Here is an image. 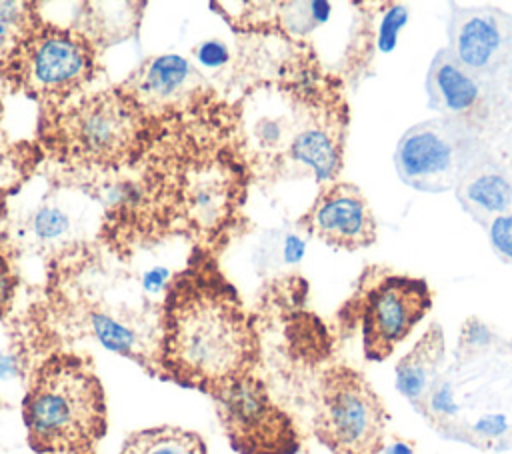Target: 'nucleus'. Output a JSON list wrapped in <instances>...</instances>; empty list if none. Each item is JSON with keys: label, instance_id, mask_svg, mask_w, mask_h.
<instances>
[{"label": "nucleus", "instance_id": "nucleus-8", "mask_svg": "<svg viewBox=\"0 0 512 454\" xmlns=\"http://www.w3.org/2000/svg\"><path fill=\"white\" fill-rule=\"evenodd\" d=\"M220 424L238 454H298L302 436L266 384L248 374L214 396Z\"/></svg>", "mask_w": 512, "mask_h": 454}, {"label": "nucleus", "instance_id": "nucleus-26", "mask_svg": "<svg viewBox=\"0 0 512 454\" xmlns=\"http://www.w3.org/2000/svg\"><path fill=\"white\" fill-rule=\"evenodd\" d=\"M386 454H412V446L406 442H394Z\"/></svg>", "mask_w": 512, "mask_h": 454}, {"label": "nucleus", "instance_id": "nucleus-15", "mask_svg": "<svg viewBox=\"0 0 512 454\" xmlns=\"http://www.w3.org/2000/svg\"><path fill=\"white\" fill-rule=\"evenodd\" d=\"M78 30L96 44H116L136 32L142 16V2H90L84 4Z\"/></svg>", "mask_w": 512, "mask_h": 454}, {"label": "nucleus", "instance_id": "nucleus-9", "mask_svg": "<svg viewBox=\"0 0 512 454\" xmlns=\"http://www.w3.org/2000/svg\"><path fill=\"white\" fill-rule=\"evenodd\" d=\"M298 226L328 246L350 252L370 246L378 236L368 200L350 182L326 184L300 216Z\"/></svg>", "mask_w": 512, "mask_h": 454}, {"label": "nucleus", "instance_id": "nucleus-27", "mask_svg": "<svg viewBox=\"0 0 512 454\" xmlns=\"http://www.w3.org/2000/svg\"><path fill=\"white\" fill-rule=\"evenodd\" d=\"M68 454H96V452L92 450V452H68Z\"/></svg>", "mask_w": 512, "mask_h": 454}, {"label": "nucleus", "instance_id": "nucleus-3", "mask_svg": "<svg viewBox=\"0 0 512 454\" xmlns=\"http://www.w3.org/2000/svg\"><path fill=\"white\" fill-rule=\"evenodd\" d=\"M148 116L120 90L76 94L50 108L40 138L60 160L84 168H120L146 148Z\"/></svg>", "mask_w": 512, "mask_h": 454}, {"label": "nucleus", "instance_id": "nucleus-19", "mask_svg": "<svg viewBox=\"0 0 512 454\" xmlns=\"http://www.w3.org/2000/svg\"><path fill=\"white\" fill-rule=\"evenodd\" d=\"M408 20V8L400 6V4H390L386 14L380 20L378 26V38H376V46L382 52H390L396 46V38L398 32L402 30V26Z\"/></svg>", "mask_w": 512, "mask_h": 454}, {"label": "nucleus", "instance_id": "nucleus-24", "mask_svg": "<svg viewBox=\"0 0 512 454\" xmlns=\"http://www.w3.org/2000/svg\"><path fill=\"white\" fill-rule=\"evenodd\" d=\"M12 154L14 152H0V194L8 192L12 188L10 184L18 182V176H20V174H14V168L18 170L20 162L18 160L14 162Z\"/></svg>", "mask_w": 512, "mask_h": 454}, {"label": "nucleus", "instance_id": "nucleus-10", "mask_svg": "<svg viewBox=\"0 0 512 454\" xmlns=\"http://www.w3.org/2000/svg\"><path fill=\"white\" fill-rule=\"evenodd\" d=\"M148 118L184 110L206 90L198 70L182 56H154L118 86Z\"/></svg>", "mask_w": 512, "mask_h": 454}, {"label": "nucleus", "instance_id": "nucleus-7", "mask_svg": "<svg viewBox=\"0 0 512 454\" xmlns=\"http://www.w3.org/2000/svg\"><path fill=\"white\" fill-rule=\"evenodd\" d=\"M482 160L478 140L462 120L438 118L408 128L398 140L394 166L400 180L422 192L456 188Z\"/></svg>", "mask_w": 512, "mask_h": 454}, {"label": "nucleus", "instance_id": "nucleus-12", "mask_svg": "<svg viewBox=\"0 0 512 454\" xmlns=\"http://www.w3.org/2000/svg\"><path fill=\"white\" fill-rule=\"evenodd\" d=\"M454 190L464 212L482 226L512 212V180L498 164L484 158L460 178Z\"/></svg>", "mask_w": 512, "mask_h": 454}, {"label": "nucleus", "instance_id": "nucleus-28", "mask_svg": "<svg viewBox=\"0 0 512 454\" xmlns=\"http://www.w3.org/2000/svg\"><path fill=\"white\" fill-rule=\"evenodd\" d=\"M510 216H512V212H510Z\"/></svg>", "mask_w": 512, "mask_h": 454}, {"label": "nucleus", "instance_id": "nucleus-4", "mask_svg": "<svg viewBox=\"0 0 512 454\" xmlns=\"http://www.w3.org/2000/svg\"><path fill=\"white\" fill-rule=\"evenodd\" d=\"M4 78L44 108L82 92L96 74V46L76 26L40 22L0 70Z\"/></svg>", "mask_w": 512, "mask_h": 454}, {"label": "nucleus", "instance_id": "nucleus-13", "mask_svg": "<svg viewBox=\"0 0 512 454\" xmlns=\"http://www.w3.org/2000/svg\"><path fill=\"white\" fill-rule=\"evenodd\" d=\"M426 94L430 108L438 110L442 118L462 120L480 98V86L474 74L458 64V60L444 48L436 52L426 74Z\"/></svg>", "mask_w": 512, "mask_h": 454}, {"label": "nucleus", "instance_id": "nucleus-11", "mask_svg": "<svg viewBox=\"0 0 512 454\" xmlns=\"http://www.w3.org/2000/svg\"><path fill=\"white\" fill-rule=\"evenodd\" d=\"M448 52L470 74L492 68L504 48L500 16L486 8H454L448 26Z\"/></svg>", "mask_w": 512, "mask_h": 454}, {"label": "nucleus", "instance_id": "nucleus-18", "mask_svg": "<svg viewBox=\"0 0 512 454\" xmlns=\"http://www.w3.org/2000/svg\"><path fill=\"white\" fill-rule=\"evenodd\" d=\"M68 232H70V218L62 208L54 204H44L34 212L32 234L36 240L48 244L64 238Z\"/></svg>", "mask_w": 512, "mask_h": 454}, {"label": "nucleus", "instance_id": "nucleus-25", "mask_svg": "<svg viewBox=\"0 0 512 454\" xmlns=\"http://www.w3.org/2000/svg\"><path fill=\"white\" fill-rule=\"evenodd\" d=\"M506 428V422L502 416H486L476 424V430L484 436H498Z\"/></svg>", "mask_w": 512, "mask_h": 454}, {"label": "nucleus", "instance_id": "nucleus-17", "mask_svg": "<svg viewBox=\"0 0 512 454\" xmlns=\"http://www.w3.org/2000/svg\"><path fill=\"white\" fill-rule=\"evenodd\" d=\"M42 22L34 2L0 0V70L10 62L20 44Z\"/></svg>", "mask_w": 512, "mask_h": 454}, {"label": "nucleus", "instance_id": "nucleus-14", "mask_svg": "<svg viewBox=\"0 0 512 454\" xmlns=\"http://www.w3.org/2000/svg\"><path fill=\"white\" fill-rule=\"evenodd\" d=\"M444 358V332L440 324L432 322L418 338L412 350L396 364V388L410 402L420 404L428 394L436 370Z\"/></svg>", "mask_w": 512, "mask_h": 454}, {"label": "nucleus", "instance_id": "nucleus-22", "mask_svg": "<svg viewBox=\"0 0 512 454\" xmlns=\"http://www.w3.org/2000/svg\"><path fill=\"white\" fill-rule=\"evenodd\" d=\"M194 54L208 68H220L230 60V50L222 40H206L194 48Z\"/></svg>", "mask_w": 512, "mask_h": 454}, {"label": "nucleus", "instance_id": "nucleus-20", "mask_svg": "<svg viewBox=\"0 0 512 454\" xmlns=\"http://www.w3.org/2000/svg\"><path fill=\"white\" fill-rule=\"evenodd\" d=\"M488 234L494 250L508 262H512V216H498L488 224Z\"/></svg>", "mask_w": 512, "mask_h": 454}, {"label": "nucleus", "instance_id": "nucleus-21", "mask_svg": "<svg viewBox=\"0 0 512 454\" xmlns=\"http://www.w3.org/2000/svg\"><path fill=\"white\" fill-rule=\"evenodd\" d=\"M16 286L18 278L14 274V268L8 262V258L0 252V318H4L10 312L16 296Z\"/></svg>", "mask_w": 512, "mask_h": 454}, {"label": "nucleus", "instance_id": "nucleus-1", "mask_svg": "<svg viewBox=\"0 0 512 454\" xmlns=\"http://www.w3.org/2000/svg\"><path fill=\"white\" fill-rule=\"evenodd\" d=\"M158 328V372L180 386L214 396L260 362L256 322L206 250L168 284Z\"/></svg>", "mask_w": 512, "mask_h": 454}, {"label": "nucleus", "instance_id": "nucleus-23", "mask_svg": "<svg viewBox=\"0 0 512 454\" xmlns=\"http://www.w3.org/2000/svg\"><path fill=\"white\" fill-rule=\"evenodd\" d=\"M490 342V332L488 328L476 320V318H470L464 328H462V346H484Z\"/></svg>", "mask_w": 512, "mask_h": 454}, {"label": "nucleus", "instance_id": "nucleus-16", "mask_svg": "<svg viewBox=\"0 0 512 454\" xmlns=\"http://www.w3.org/2000/svg\"><path fill=\"white\" fill-rule=\"evenodd\" d=\"M120 454H208L204 440L190 430L176 426H156L132 432Z\"/></svg>", "mask_w": 512, "mask_h": 454}, {"label": "nucleus", "instance_id": "nucleus-6", "mask_svg": "<svg viewBox=\"0 0 512 454\" xmlns=\"http://www.w3.org/2000/svg\"><path fill=\"white\" fill-rule=\"evenodd\" d=\"M432 292L424 278L392 274L368 266L358 280V290L344 304L340 318L362 322V350L366 360L382 362L408 338L428 314Z\"/></svg>", "mask_w": 512, "mask_h": 454}, {"label": "nucleus", "instance_id": "nucleus-2", "mask_svg": "<svg viewBox=\"0 0 512 454\" xmlns=\"http://www.w3.org/2000/svg\"><path fill=\"white\" fill-rule=\"evenodd\" d=\"M36 454L92 452L106 434L104 388L88 358L52 354L34 372L22 402Z\"/></svg>", "mask_w": 512, "mask_h": 454}, {"label": "nucleus", "instance_id": "nucleus-5", "mask_svg": "<svg viewBox=\"0 0 512 454\" xmlns=\"http://www.w3.org/2000/svg\"><path fill=\"white\" fill-rule=\"evenodd\" d=\"M388 412L370 382L346 364L326 368L318 382L314 436L332 454H382Z\"/></svg>", "mask_w": 512, "mask_h": 454}]
</instances>
